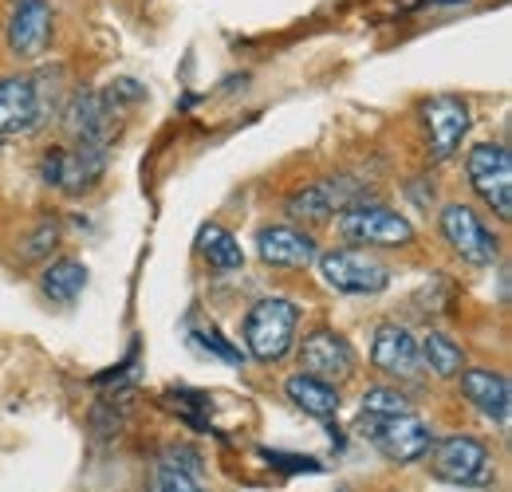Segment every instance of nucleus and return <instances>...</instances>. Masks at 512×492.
Segmentation results:
<instances>
[{"instance_id":"f257e3e1","label":"nucleus","mask_w":512,"mask_h":492,"mask_svg":"<svg viewBox=\"0 0 512 492\" xmlns=\"http://www.w3.org/2000/svg\"><path fill=\"white\" fill-rule=\"evenodd\" d=\"M296 323H300V308L284 296H268L260 300L249 319H245V347L256 363H280L292 351L296 339Z\"/></svg>"},{"instance_id":"f03ea898","label":"nucleus","mask_w":512,"mask_h":492,"mask_svg":"<svg viewBox=\"0 0 512 492\" xmlns=\"http://www.w3.org/2000/svg\"><path fill=\"white\" fill-rule=\"evenodd\" d=\"M339 237L351 248H406L414 241V225L379 201H355L339 213Z\"/></svg>"},{"instance_id":"7ed1b4c3","label":"nucleus","mask_w":512,"mask_h":492,"mask_svg":"<svg viewBox=\"0 0 512 492\" xmlns=\"http://www.w3.org/2000/svg\"><path fill=\"white\" fill-rule=\"evenodd\" d=\"M320 280L343 296H379L390 284V268L367 248H335L320 256Z\"/></svg>"},{"instance_id":"20e7f679","label":"nucleus","mask_w":512,"mask_h":492,"mask_svg":"<svg viewBox=\"0 0 512 492\" xmlns=\"http://www.w3.org/2000/svg\"><path fill=\"white\" fill-rule=\"evenodd\" d=\"M359 433L383 453L394 465H414L430 453L434 430L430 422H422L418 414H402V418H359Z\"/></svg>"},{"instance_id":"39448f33","label":"nucleus","mask_w":512,"mask_h":492,"mask_svg":"<svg viewBox=\"0 0 512 492\" xmlns=\"http://www.w3.org/2000/svg\"><path fill=\"white\" fill-rule=\"evenodd\" d=\"M465 174L469 185L477 189V197L501 217H512V154L501 142H477L465 158Z\"/></svg>"},{"instance_id":"423d86ee","label":"nucleus","mask_w":512,"mask_h":492,"mask_svg":"<svg viewBox=\"0 0 512 492\" xmlns=\"http://www.w3.org/2000/svg\"><path fill=\"white\" fill-rule=\"evenodd\" d=\"M426 457H430V473L449 485H481L489 477V449L469 433L442 437L438 445H430Z\"/></svg>"},{"instance_id":"0eeeda50","label":"nucleus","mask_w":512,"mask_h":492,"mask_svg":"<svg viewBox=\"0 0 512 492\" xmlns=\"http://www.w3.org/2000/svg\"><path fill=\"white\" fill-rule=\"evenodd\" d=\"M442 237L449 241V248L465 260V264H473V268H489V264H497V256H501V245H497V237L489 233V225L469 209V205H461V201H453L442 209Z\"/></svg>"},{"instance_id":"6e6552de","label":"nucleus","mask_w":512,"mask_h":492,"mask_svg":"<svg viewBox=\"0 0 512 492\" xmlns=\"http://www.w3.org/2000/svg\"><path fill=\"white\" fill-rule=\"evenodd\" d=\"M107 170V150H95V146H60L52 154H44L40 162V174L44 182L64 189V193H83L103 178Z\"/></svg>"},{"instance_id":"1a4fd4ad","label":"nucleus","mask_w":512,"mask_h":492,"mask_svg":"<svg viewBox=\"0 0 512 492\" xmlns=\"http://www.w3.org/2000/svg\"><path fill=\"white\" fill-rule=\"evenodd\" d=\"M48 48H52V4L48 0H12L8 52L16 60H40Z\"/></svg>"},{"instance_id":"9d476101","label":"nucleus","mask_w":512,"mask_h":492,"mask_svg":"<svg viewBox=\"0 0 512 492\" xmlns=\"http://www.w3.org/2000/svg\"><path fill=\"white\" fill-rule=\"evenodd\" d=\"M115 99L99 95V91H79L67 107V134L75 146H95V150H107L111 134H115Z\"/></svg>"},{"instance_id":"9b49d317","label":"nucleus","mask_w":512,"mask_h":492,"mask_svg":"<svg viewBox=\"0 0 512 492\" xmlns=\"http://www.w3.org/2000/svg\"><path fill=\"white\" fill-rule=\"evenodd\" d=\"M371 363L379 374H386L394 386L398 382H414L422 374V355H418V339L402 327V323H383L375 331L371 343Z\"/></svg>"},{"instance_id":"f8f14e48","label":"nucleus","mask_w":512,"mask_h":492,"mask_svg":"<svg viewBox=\"0 0 512 492\" xmlns=\"http://www.w3.org/2000/svg\"><path fill=\"white\" fill-rule=\"evenodd\" d=\"M300 374H312V378H323V382H343V378H351V370H355V351H351V343L339 335V331H312L304 343H300Z\"/></svg>"},{"instance_id":"ddd939ff","label":"nucleus","mask_w":512,"mask_h":492,"mask_svg":"<svg viewBox=\"0 0 512 492\" xmlns=\"http://www.w3.org/2000/svg\"><path fill=\"white\" fill-rule=\"evenodd\" d=\"M40 119H44L40 83L32 75H4L0 79V138L28 134Z\"/></svg>"},{"instance_id":"4468645a","label":"nucleus","mask_w":512,"mask_h":492,"mask_svg":"<svg viewBox=\"0 0 512 492\" xmlns=\"http://www.w3.org/2000/svg\"><path fill=\"white\" fill-rule=\"evenodd\" d=\"M422 119L430 130V162H446L457 154L465 130H469V107L457 95H434L422 107Z\"/></svg>"},{"instance_id":"2eb2a0df","label":"nucleus","mask_w":512,"mask_h":492,"mask_svg":"<svg viewBox=\"0 0 512 492\" xmlns=\"http://www.w3.org/2000/svg\"><path fill=\"white\" fill-rule=\"evenodd\" d=\"M256 256L272 268H308L320 256V245L296 225H264L256 233Z\"/></svg>"},{"instance_id":"dca6fc26","label":"nucleus","mask_w":512,"mask_h":492,"mask_svg":"<svg viewBox=\"0 0 512 492\" xmlns=\"http://www.w3.org/2000/svg\"><path fill=\"white\" fill-rule=\"evenodd\" d=\"M461 390L469 398V406L477 414H485L489 422L505 426L509 422V410H512V390H509V378L497 374V370H485V367H465L461 374Z\"/></svg>"},{"instance_id":"f3484780","label":"nucleus","mask_w":512,"mask_h":492,"mask_svg":"<svg viewBox=\"0 0 512 492\" xmlns=\"http://www.w3.org/2000/svg\"><path fill=\"white\" fill-rule=\"evenodd\" d=\"M355 193L359 189L347 178H323V182L304 185V189H296L288 197V217H296V221H327L335 209L355 205Z\"/></svg>"},{"instance_id":"a211bd4d","label":"nucleus","mask_w":512,"mask_h":492,"mask_svg":"<svg viewBox=\"0 0 512 492\" xmlns=\"http://www.w3.org/2000/svg\"><path fill=\"white\" fill-rule=\"evenodd\" d=\"M87 288V264L75 260V256H60L44 268L40 276V292L52 300V304H75Z\"/></svg>"},{"instance_id":"6ab92c4d","label":"nucleus","mask_w":512,"mask_h":492,"mask_svg":"<svg viewBox=\"0 0 512 492\" xmlns=\"http://www.w3.org/2000/svg\"><path fill=\"white\" fill-rule=\"evenodd\" d=\"M284 394L312 418H335L339 414V390L323 378H312V374H292L284 382Z\"/></svg>"},{"instance_id":"aec40b11","label":"nucleus","mask_w":512,"mask_h":492,"mask_svg":"<svg viewBox=\"0 0 512 492\" xmlns=\"http://www.w3.org/2000/svg\"><path fill=\"white\" fill-rule=\"evenodd\" d=\"M418 355H422V370H430L434 378H457L465 370V351L446 331H430L418 343Z\"/></svg>"},{"instance_id":"412c9836","label":"nucleus","mask_w":512,"mask_h":492,"mask_svg":"<svg viewBox=\"0 0 512 492\" xmlns=\"http://www.w3.org/2000/svg\"><path fill=\"white\" fill-rule=\"evenodd\" d=\"M197 248H201V256H205V264L217 268V272H237V268H245V248H241V241H237L229 229H221V225H205L201 237H197Z\"/></svg>"},{"instance_id":"4be33fe9","label":"nucleus","mask_w":512,"mask_h":492,"mask_svg":"<svg viewBox=\"0 0 512 492\" xmlns=\"http://www.w3.org/2000/svg\"><path fill=\"white\" fill-rule=\"evenodd\" d=\"M363 414H367V418H402V414H414V406H410V398H406L398 386L379 382V386H367V394H363Z\"/></svg>"},{"instance_id":"5701e85b","label":"nucleus","mask_w":512,"mask_h":492,"mask_svg":"<svg viewBox=\"0 0 512 492\" xmlns=\"http://www.w3.org/2000/svg\"><path fill=\"white\" fill-rule=\"evenodd\" d=\"M146 492H205V489L197 485V477H190V473H178V469L158 465V473L150 477V489Z\"/></svg>"}]
</instances>
